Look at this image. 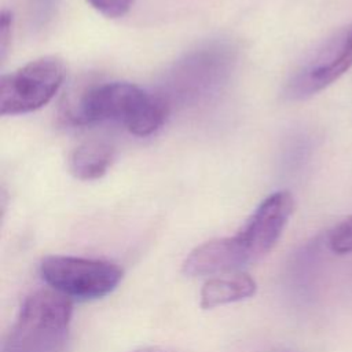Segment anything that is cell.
I'll return each mask as SVG.
<instances>
[{"mask_svg":"<svg viewBox=\"0 0 352 352\" xmlns=\"http://www.w3.org/2000/svg\"><path fill=\"white\" fill-rule=\"evenodd\" d=\"M170 106L161 94H151L125 81H111L85 91L69 113L74 125L104 121L121 124L136 136H150L165 122Z\"/></svg>","mask_w":352,"mask_h":352,"instance_id":"1","label":"cell"},{"mask_svg":"<svg viewBox=\"0 0 352 352\" xmlns=\"http://www.w3.org/2000/svg\"><path fill=\"white\" fill-rule=\"evenodd\" d=\"M235 63L236 50L232 44L217 40L199 45L170 67L161 96L169 106L205 102L227 84Z\"/></svg>","mask_w":352,"mask_h":352,"instance_id":"2","label":"cell"},{"mask_svg":"<svg viewBox=\"0 0 352 352\" xmlns=\"http://www.w3.org/2000/svg\"><path fill=\"white\" fill-rule=\"evenodd\" d=\"M72 312L70 298L54 289L32 293L21 305L3 352H65Z\"/></svg>","mask_w":352,"mask_h":352,"instance_id":"3","label":"cell"},{"mask_svg":"<svg viewBox=\"0 0 352 352\" xmlns=\"http://www.w3.org/2000/svg\"><path fill=\"white\" fill-rule=\"evenodd\" d=\"M43 280L69 298L96 300L110 294L122 279V270L110 261L52 254L40 263Z\"/></svg>","mask_w":352,"mask_h":352,"instance_id":"4","label":"cell"},{"mask_svg":"<svg viewBox=\"0 0 352 352\" xmlns=\"http://www.w3.org/2000/svg\"><path fill=\"white\" fill-rule=\"evenodd\" d=\"M65 78V66L55 56H43L4 74L0 80V114L19 116L45 106Z\"/></svg>","mask_w":352,"mask_h":352,"instance_id":"5","label":"cell"},{"mask_svg":"<svg viewBox=\"0 0 352 352\" xmlns=\"http://www.w3.org/2000/svg\"><path fill=\"white\" fill-rule=\"evenodd\" d=\"M352 66V22L334 32L296 67L285 85V96L304 100L337 81Z\"/></svg>","mask_w":352,"mask_h":352,"instance_id":"6","label":"cell"},{"mask_svg":"<svg viewBox=\"0 0 352 352\" xmlns=\"http://www.w3.org/2000/svg\"><path fill=\"white\" fill-rule=\"evenodd\" d=\"M293 210L294 197L287 190L275 191L260 202L243 227L234 235L249 263L260 260L272 250Z\"/></svg>","mask_w":352,"mask_h":352,"instance_id":"7","label":"cell"},{"mask_svg":"<svg viewBox=\"0 0 352 352\" xmlns=\"http://www.w3.org/2000/svg\"><path fill=\"white\" fill-rule=\"evenodd\" d=\"M249 264L235 236L214 238L194 248L183 261L187 276H209L236 272Z\"/></svg>","mask_w":352,"mask_h":352,"instance_id":"8","label":"cell"},{"mask_svg":"<svg viewBox=\"0 0 352 352\" xmlns=\"http://www.w3.org/2000/svg\"><path fill=\"white\" fill-rule=\"evenodd\" d=\"M257 290L256 280L245 272L227 274L208 279L201 289V307L212 309L252 297Z\"/></svg>","mask_w":352,"mask_h":352,"instance_id":"9","label":"cell"},{"mask_svg":"<svg viewBox=\"0 0 352 352\" xmlns=\"http://www.w3.org/2000/svg\"><path fill=\"white\" fill-rule=\"evenodd\" d=\"M114 160V148L102 140H88L77 146L69 157L70 173L80 180L100 179Z\"/></svg>","mask_w":352,"mask_h":352,"instance_id":"10","label":"cell"},{"mask_svg":"<svg viewBox=\"0 0 352 352\" xmlns=\"http://www.w3.org/2000/svg\"><path fill=\"white\" fill-rule=\"evenodd\" d=\"M327 246L336 254L352 253V214L338 221L327 232Z\"/></svg>","mask_w":352,"mask_h":352,"instance_id":"11","label":"cell"},{"mask_svg":"<svg viewBox=\"0 0 352 352\" xmlns=\"http://www.w3.org/2000/svg\"><path fill=\"white\" fill-rule=\"evenodd\" d=\"M60 0H28L30 26L34 30L45 28L55 16Z\"/></svg>","mask_w":352,"mask_h":352,"instance_id":"12","label":"cell"},{"mask_svg":"<svg viewBox=\"0 0 352 352\" xmlns=\"http://www.w3.org/2000/svg\"><path fill=\"white\" fill-rule=\"evenodd\" d=\"M96 11L107 18L124 16L132 7L133 0H87Z\"/></svg>","mask_w":352,"mask_h":352,"instance_id":"13","label":"cell"},{"mask_svg":"<svg viewBox=\"0 0 352 352\" xmlns=\"http://www.w3.org/2000/svg\"><path fill=\"white\" fill-rule=\"evenodd\" d=\"M12 33V14L11 11L3 10L0 16V56L1 59L6 58L10 40Z\"/></svg>","mask_w":352,"mask_h":352,"instance_id":"14","label":"cell"},{"mask_svg":"<svg viewBox=\"0 0 352 352\" xmlns=\"http://www.w3.org/2000/svg\"><path fill=\"white\" fill-rule=\"evenodd\" d=\"M133 352H168V351L160 346H142L139 349H135Z\"/></svg>","mask_w":352,"mask_h":352,"instance_id":"15","label":"cell"}]
</instances>
